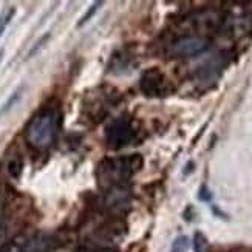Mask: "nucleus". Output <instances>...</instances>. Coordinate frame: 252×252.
Masks as SVG:
<instances>
[{"label":"nucleus","instance_id":"nucleus-1","mask_svg":"<svg viewBox=\"0 0 252 252\" xmlns=\"http://www.w3.org/2000/svg\"><path fill=\"white\" fill-rule=\"evenodd\" d=\"M142 166H144V158L138 155V153L112 158V159H104L97 166L96 177L102 188L107 189L121 188L126 181H128L135 173H138L142 169Z\"/></svg>","mask_w":252,"mask_h":252},{"label":"nucleus","instance_id":"nucleus-2","mask_svg":"<svg viewBox=\"0 0 252 252\" xmlns=\"http://www.w3.org/2000/svg\"><path fill=\"white\" fill-rule=\"evenodd\" d=\"M59 128V112L53 107L42 108L27 126L25 138L32 149L45 150L48 149L58 135Z\"/></svg>","mask_w":252,"mask_h":252},{"label":"nucleus","instance_id":"nucleus-3","mask_svg":"<svg viewBox=\"0 0 252 252\" xmlns=\"http://www.w3.org/2000/svg\"><path fill=\"white\" fill-rule=\"evenodd\" d=\"M135 135H136V128L133 127V123L128 118H118L107 127L105 141L107 146L112 150H119L128 146L135 139Z\"/></svg>","mask_w":252,"mask_h":252},{"label":"nucleus","instance_id":"nucleus-4","mask_svg":"<svg viewBox=\"0 0 252 252\" xmlns=\"http://www.w3.org/2000/svg\"><path fill=\"white\" fill-rule=\"evenodd\" d=\"M139 89L147 97H161L167 96L170 92V85L159 68H149L141 76Z\"/></svg>","mask_w":252,"mask_h":252},{"label":"nucleus","instance_id":"nucleus-5","mask_svg":"<svg viewBox=\"0 0 252 252\" xmlns=\"http://www.w3.org/2000/svg\"><path fill=\"white\" fill-rule=\"evenodd\" d=\"M209 48V40L198 36H183L170 45V53L177 58H196Z\"/></svg>","mask_w":252,"mask_h":252},{"label":"nucleus","instance_id":"nucleus-6","mask_svg":"<svg viewBox=\"0 0 252 252\" xmlns=\"http://www.w3.org/2000/svg\"><path fill=\"white\" fill-rule=\"evenodd\" d=\"M48 240L43 235L19 237L0 246V252H47Z\"/></svg>","mask_w":252,"mask_h":252},{"label":"nucleus","instance_id":"nucleus-7","mask_svg":"<svg viewBox=\"0 0 252 252\" xmlns=\"http://www.w3.org/2000/svg\"><path fill=\"white\" fill-rule=\"evenodd\" d=\"M5 172L11 180H20L22 172H24V159L20 153H9L5 161Z\"/></svg>","mask_w":252,"mask_h":252},{"label":"nucleus","instance_id":"nucleus-8","mask_svg":"<svg viewBox=\"0 0 252 252\" xmlns=\"http://www.w3.org/2000/svg\"><path fill=\"white\" fill-rule=\"evenodd\" d=\"M6 235V201L3 192L0 190V245L5 240Z\"/></svg>","mask_w":252,"mask_h":252},{"label":"nucleus","instance_id":"nucleus-9","mask_svg":"<svg viewBox=\"0 0 252 252\" xmlns=\"http://www.w3.org/2000/svg\"><path fill=\"white\" fill-rule=\"evenodd\" d=\"M14 14H16V8L14 6H6L2 13H0V37L3 36V32L8 28V25L11 24V20H13Z\"/></svg>","mask_w":252,"mask_h":252},{"label":"nucleus","instance_id":"nucleus-10","mask_svg":"<svg viewBox=\"0 0 252 252\" xmlns=\"http://www.w3.org/2000/svg\"><path fill=\"white\" fill-rule=\"evenodd\" d=\"M193 249H195V252H207V249H209L207 237L200 231L195 232V235H193Z\"/></svg>","mask_w":252,"mask_h":252},{"label":"nucleus","instance_id":"nucleus-11","mask_svg":"<svg viewBox=\"0 0 252 252\" xmlns=\"http://www.w3.org/2000/svg\"><path fill=\"white\" fill-rule=\"evenodd\" d=\"M189 249V238L186 235H180L175 238V242L172 243L170 252H186Z\"/></svg>","mask_w":252,"mask_h":252},{"label":"nucleus","instance_id":"nucleus-12","mask_svg":"<svg viewBox=\"0 0 252 252\" xmlns=\"http://www.w3.org/2000/svg\"><path fill=\"white\" fill-rule=\"evenodd\" d=\"M102 6V2H96V3H93L90 8H89V11H87V13L81 17V20L78 22V28H81L82 25H85L87 24V22H89L96 13H97V11H99V8Z\"/></svg>","mask_w":252,"mask_h":252},{"label":"nucleus","instance_id":"nucleus-13","mask_svg":"<svg viewBox=\"0 0 252 252\" xmlns=\"http://www.w3.org/2000/svg\"><path fill=\"white\" fill-rule=\"evenodd\" d=\"M198 200L200 201H211L212 200V192L209 190L206 184H203L200 190H198Z\"/></svg>","mask_w":252,"mask_h":252},{"label":"nucleus","instance_id":"nucleus-14","mask_svg":"<svg viewBox=\"0 0 252 252\" xmlns=\"http://www.w3.org/2000/svg\"><path fill=\"white\" fill-rule=\"evenodd\" d=\"M20 93H22V90L19 89L17 92H14L13 93V96H11L9 97V99H8V102L3 105V108H2V110H0V113H5V112H8L9 110V108H11V105H13L14 102H17V99H19V97H20Z\"/></svg>","mask_w":252,"mask_h":252},{"label":"nucleus","instance_id":"nucleus-15","mask_svg":"<svg viewBox=\"0 0 252 252\" xmlns=\"http://www.w3.org/2000/svg\"><path fill=\"white\" fill-rule=\"evenodd\" d=\"M195 170V162L193 161H189L188 164H186V167H184V175H186V177H188V175H190L192 172Z\"/></svg>","mask_w":252,"mask_h":252},{"label":"nucleus","instance_id":"nucleus-16","mask_svg":"<svg viewBox=\"0 0 252 252\" xmlns=\"http://www.w3.org/2000/svg\"><path fill=\"white\" fill-rule=\"evenodd\" d=\"M2 58H3V50H0V62H2Z\"/></svg>","mask_w":252,"mask_h":252}]
</instances>
